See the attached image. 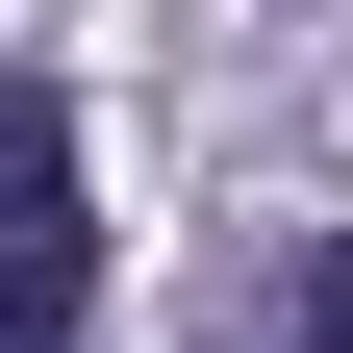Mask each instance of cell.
Segmentation results:
<instances>
[{
  "mask_svg": "<svg viewBox=\"0 0 353 353\" xmlns=\"http://www.w3.org/2000/svg\"><path fill=\"white\" fill-rule=\"evenodd\" d=\"M26 303H51V328L101 303V152H76V101L26 126Z\"/></svg>",
  "mask_w": 353,
  "mask_h": 353,
  "instance_id": "obj_1",
  "label": "cell"
},
{
  "mask_svg": "<svg viewBox=\"0 0 353 353\" xmlns=\"http://www.w3.org/2000/svg\"><path fill=\"white\" fill-rule=\"evenodd\" d=\"M202 353H353V228H278L252 252V328H202Z\"/></svg>",
  "mask_w": 353,
  "mask_h": 353,
  "instance_id": "obj_2",
  "label": "cell"
}]
</instances>
